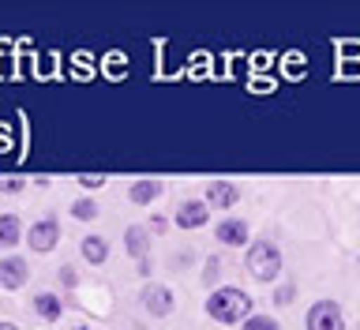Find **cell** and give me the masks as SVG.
Masks as SVG:
<instances>
[{"mask_svg":"<svg viewBox=\"0 0 360 330\" xmlns=\"http://www.w3.org/2000/svg\"><path fill=\"white\" fill-rule=\"evenodd\" d=\"M0 191H4V196H19V191H22V180H19V177H4V180H0Z\"/></svg>","mask_w":360,"mask_h":330,"instance_id":"cell-18","label":"cell"},{"mask_svg":"<svg viewBox=\"0 0 360 330\" xmlns=\"http://www.w3.org/2000/svg\"><path fill=\"white\" fill-rule=\"evenodd\" d=\"M165 196V184H162V180H135V184L128 188V199L135 203V207H150V203H158V199H162Z\"/></svg>","mask_w":360,"mask_h":330,"instance_id":"cell-11","label":"cell"},{"mask_svg":"<svg viewBox=\"0 0 360 330\" xmlns=\"http://www.w3.org/2000/svg\"><path fill=\"white\" fill-rule=\"evenodd\" d=\"M202 203H207L210 210H233L236 203H240V184H233V180H210Z\"/></svg>","mask_w":360,"mask_h":330,"instance_id":"cell-6","label":"cell"},{"mask_svg":"<svg viewBox=\"0 0 360 330\" xmlns=\"http://www.w3.org/2000/svg\"><path fill=\"white\" fill-rule=\"evenodd\" d=\"M342 53H360V45H356V42H345V45H342Z\"/></svg>","mask_w":360,"mask_h":330,"instance_id":"cell-22","label":"cell"},{"mask_svg":"<svg viewBox=\"0 0 360 330\" xmlns=\"http://www.w3.org/2000/svg\"><path fill=\"white\" fill-rule=\"evenodd\" d=\"M207 222H210V207L202 199H184L173 210V225H176V229H202Z\"/></svg>","mask_w":360,"mask_h":330,"instance_id":"cell-7","label":"cell"},{"mask_svg":"<svg viewBox=\"0 0 360 330\" xmlns=\"http://www.w3.org/2000/svg\"><path fill=\"white\" fill-rule=\"evenodd\" d=\"M105 180H109L105 173H79L75 184H83L86 191H98V188H105Z\"/></svg>","mask_w":360,"mask_h":330,"instance_id":"cell-17","label":"cell"},{"mask_svg":"<svg viewBox=\"0 0 360 330\" xmlns=\"http://www.w3.org/2000/svg\"><path fill=\"white\" fill-rule=\"evenodd\" d=\"M75 330H83V326H75Z\"/></svg>","mask_w":360,"mask_h":330,"instance_id":"cell-25","label":"cell"},{"mask_svg":"<svg viewBox=\"0 0 360 330\" xmlns=\"http://www.w3.org/2000/svg\"><path fill=\"white\" fill-rule=\"evenodd\" d=\"M207 315H210L214 323H225V326L244 323L248 315H252V297H248L244 289H233V286L214 289L210 297H207Z\"/></svg>","mask_w":360,"mask_h":330,"instance_id":"cell-1","label":"cell"},{"mask_svg":"<svg viewBox=\"0 0 360 330\" xmlns=\"http://www.w3.org/2000/svg\"><path fill=\"white\" fill-rule=\"evenodd\" d=\"M60 281L72 289V286H75V267H60Z\"/></svg>","mask_w":360,"mask_h":330,"instance_id":"cell-21","label":"cell"},{"mask_svg":"<svg viewBox=\"0 0 360 330\" xmlns=\"http://www.w3.org/2000/svg\"><path fill=\"white\" fill-rule=\"evenodd\" d=\"M124 252H128L135 263L150 259V229H146V225H128V229H124Z\"/></svg>","mask_w":360,"mask_h":330,"instance_id":"cell-9","label":"cell"},{"mask_svg":"<svg viewBox=\"0 0 360 330\" xmlns=\"http://www.w3.org/2000/svg\"><path fill=\"white\" fill-rule=\"evenodd\" d=\"M244 267H248V274H252L255 281H278V274H281V248L274 241L248 244Z\"/></svg>","mask_w":360,"mask_h":330,"instance_id":"cell-2","label":"cell"},{"mask_svg":"<svg viewBox=\"0 0 360 330\" xmlns=\"http://www.w3.org/2000/svg\"><path fill=\"white\" fill-rule=\"evenodd\" d=\"M22 241V222L15 214H0V248H15Z\"/></svg>","mask_w":360,"mask_h":330,"instance_id":"cell-14","label":"cell"},{"mask_svg":"<svg viewBox=\"0 0 360 330\" xmlns=\"http://www.w3.org/2000/svg\"><path fill=\"white\" fill-rule=\"evenodd\" d=\"M240 330H281L278 319H270V315H248L240 323Z\"/></svg>","mask_w":360,"mask_h":330,"instance_id":"cell-16","label":"cell"},{"mask_svg":"<svg viewBox=\"0 0 360 330\" xmlns=\"http://www.w3.org/2000/svg\"><path fill=\"white\" fill-rule=\"evenodd\" d=\"M27 241H30V248H34L38 255L53 252V248L60 244V218H53V214H45V218H38V222L30 225Z\"/></svg>","mask_w":360,"mask_h":330,"instance_id":"cell-3","label":"cell"},{"mask_svg":"<svg viewBox=\"0 0 360 330\" xmlns=\"http://www.w3.org/2000/svg\"><path fill=\"white\" fill-rule=\"evenodd\" d=\"M27 278H30V263L22 255H8V259H0V289H8V293H15L27 286Z\"/></svg>","mask_w":360,"mask_h":330,"instance_id":"cell-8","label":"cell"},{"mask_svg":"<svg viewBox=\"0 0 360 330\" xmlns=\"http://www.w3.org/2000/svg\"><path fill=\"white\" fill-rule=\"evenodd\" d=\"M30 304H34V312H38L45 323H56V319L64 315V304H60V297H56V293H38Z\"/></svg>","mask_w":360,"mask_h":330,"instance_id":"cell-13","label":"cell"},{"mask_svg":"<svg viewBox=\"0 0 360 330\" xmlns=\"http://www.w3.org/2000/svg\"><path fill=\"white\" fill-rule=\"evenodd\" d=\"M308 330H345L342 304L334 300H315L308 308Z\"/></svg>","mask_w":360,"mask_h":330,"instance_id":"cell-5","label":"cell"},{"mask_svg":"<svg viewBox=\"0 0 360 330\" xmlns=\"http://www.w3.org/2000/svg\"><path fill=\"white\" fill-rule=\"evenodd\" d=\"M214 236H218V244H225V248H240V244H248V222H240V218H221L218 225H214Z\"/></svg>","mask_w":360,"mask_h":330,"instance_id":"cell-10","label":"cell"},{"mask_svg":"<svg viewBox=\"0 0 360 330\" xmlns=\"http://www.w3.org/2000/svg\"><path fill=\"white\" fill-rule=\"evenodd\" d=\"M218 270H221L218 259H207V267H202V286H210V281L218 278Z\"/></svg>","mask_w":360,"mask_h":330,"instance_id":"cell-19","label":"cell"},{"mask_svg":"<svg viewBox=\"0 0 360 330\" xmlns=\"http://www.w3.org/2000/svg\"><path fill=\"white\" fill-rule=\"evenodd\" d=\"M139 304H143V308L154 315V319H165V315L176 308V297H173V289H169V286H158V281H146V286H143V293H139Z\"/></svg>","mask_w":360,"mask_h":330,"instance_id":"cell-4","label":"cell"},{"mask_svg":"<svg viewBox=\"0 0 360 330\" xmlns=\"http://www.w3.org/2000/svg\"><path fill=\"white\" fill-rule=\"evenodd\" d=\"M0 330H19L15 323H8V319H0Z\"/></svg>","mask_w":360,"mask_h":330,"instance_id":"cell-23","label":"cell"},{"mask_svg":"<svg viewBox=\"0 0 360 330\" xmlns=\"http://www.w3.org/2000/svg\"><path fill=\"white\" fill-rule=\"evenodd\" d=\"M353 330H360V323H356V326H353Z\"/></svg>","mask_w":360,"mask_h":330,"instance_id":"cell-24","label":"cell"},{"mask_svg":"<svg viewBox=\"0 0 360 330\" xmlns=\"http://www.w3.org/2000/svg\"><path fill=\"white\" fill-rule=\"evenodd\" d=\"M79 252H83V259H86V263L90 267H101V263H105V259H109V241H105V236H83V241H79Z\"/></svg>","mask_w":360,"mask_h":330,"instance_id":"cell-12","label":"cell"},{"mask_svg":"<svg viewBox=\"0 0 360 330\" xmlns=\"http://www.w3.org/2000/svg\"><path fill=\"white\" fill-rule=\"evenodd\" d=\"M72 218L94 222V218H98V203H94V199H75V203H72Z\"/></svg>","mask_w":360,"mask_h":330,"instance_id":"cell-15","label":"cell"},{"mask_svg":"<svg viewBox=\"0 0 360 330\" xmlns=\"http://www.w3.org/2000/svg\"><path fill=\"white\" fill-rule=\"evenodd\" d=\"M292 293H297L292 286H281V289L274 293V304H289V300H292Z\"/></svg>","mask_w":360,"mask_h":330,"instance_id":"cell-20","label":"cell"}]
</instances>
